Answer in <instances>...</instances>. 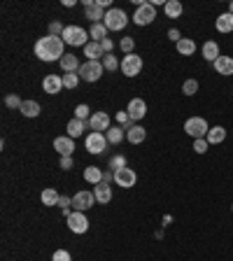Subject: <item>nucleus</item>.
Masks as SVG:
<instances>
[{
	"instance_id": "1",
	"label": "nucleus",
	"mask_w": 233,
	"mask_h": 261,
	"mask_svg": "<svg viewBox=\"0 0 233 261\" xmlns=\"http://www.w3.org/2000/svg\"><path fill=\"white\" fill-rule=\"evenodd\" d=\"M63 49H66V42L59 35H45L35 42V56L45 63H52V61H61L63 59Z\"/></svg>"
},
{
	"instance_id": "2",
	"label": "nucleus",
	"mask_w": 233,
	"mask_h": 261,
	"mask_svg": "<svg viewBox=\"0 0 233 261\" xmlns=\"http://www.w3.org/2000/svg\"><path fill=\"white\" fill-rule=\"evenodd\" d=\"M61 38L70 47H87L89 45V33L82 26H66V31H63Z\"/></svg>"
},
{
	"instance_id": "3",
	"label": "nucleus",
	"mask_w": 233,
	"mask_h": 261,
	"mask_svg": "<svg viewBox=\"0 0 233 261\" xmlns=\"http://www.w3.org/2000/svg\"><path fill=\"white\" fill-rule=\"evenodd\" d=\"M105 73V68H103V61H87V63H82L77 75H80V80L84 82H98Z\"/></svg>"
},
{
	"instance_id": "4",
	"label": "nucleus",
	"mask_w": 233,
	"mask_h": 261,
	"mask_svg": "<svg viewBox=\"0 0 233 261\" xmlns=\"http://www.w3.org/2000/svg\"><path fill=\"white\" fill-rule=\"evenodd\" d=\"M103 24H105L107 31H124L128 24V17L124 10H117V7H112V10H107L105 19H103Z\"/></svg>"
},
{
	"instance_id": "5",
	"label": "nucleus",
	"mask_w": 233,
	"mask_h": 261,
	"mask_svg": "<svg viewBox=\"0 0 233 261\" xmlns=\"http://www.w3.org/2000/svg\"><path fill=\"white\" fill-rule=\"evenodd\" d=\"M184 131L191 135L193 140H200V138L207 135L210 126H207V121L203 119V117H189V119L184 121Z\"/></svg>"
},
{
	"instance_id": "6",
	"label": "nucleus",
	"mask_w": 233,
	"mask_h": 261,
	"mask_svg": "<svg viewBox=\"0 0 233 261\" xmlns=\"http://www.w3.org/2000/svg\"><path fill=\"white\" fill-rule=\"evenodd\" d=\"M107 145H110V142H107L105 133H98V131H91V133L87 135V140H84V147H87L89 154H103Z\"/></svg>"
},
{
	"instance_id": "7",
	"label": "nucleus",
	"mask_w": 233,
	"mask_h": 261,
	"mask_svg": "<svg viewBox=\"0 0 233 261\" xmlns=\"http://www.w3.org/2000/svg\"><path fill=\"white\" fill-rule=\"evenodd\" d=\"M154 19H156V7H154L152 3H142L133 14V21L138 26H149Z\"/></svg>"
},
{
	"instance_id": "8",
	"label": "nucleus",
	"mask_w": 233,
	"mask_h": 261,
	"mask_svg": "<svg viewBox=\"0 0 233 261\" xmlns=\"http://www.w3.org/2000/svg\"><path fill=\"white\" fill-rule=\"evenodd\" d=\"M119 70L126 75V77H135V75H140V70H142V59H140L138 54H126V56L121 59Z\"/></svg>"
},
{
	"instance_id": "9",
	"label": "nucleus",
	"mask_w": 233,
	"mask_h": 261,
	"mask_svg": "<svg viewBox=\"0 0 233 261\" xmlns=\"http://www.w3.org/2000/svg\"><path fill=\"white\" fill-rule=\"evenodd\" d=\"M68 228L73 231V233H77V235H82V233H87L89 231V219H87V214L84 212H70L68 214Z\"/></svg>"
},
{
	"instance_id": "10",
	"label": "nucleus",
	"mask_w": 233,
	"mask_h": 261,
	"mask_svg": "<svg viewBox=\"0 0 233 261\" xmlns=\"http://www.w3.org/2000/svg\"><path fill=\"white\" fill-rule=\"evenodd\" d=\"M96 203V194L93 191H77V194L73 196V210H77V212H87V210H91V205Z\"/></svg>"
},
{
	"instance_id": "11",
	"label": "nucleus",
	"mask_w": 233,
	"mask_h": 261,
	"mask_svg": "<svg viewBox=\"0 0 233 261\" xmlns=\"http://www.w3.org/2000/svg\"><path fill=\"white\" fill-rule=\"evenodd\" d=\"M135 180H138V175H135L133 168H121V170H114V182L124 189H131L135 187Z\"/></svg>"
},
{
	"instance_id": "12",
	"label": "nucleus",
	"mask_w": 233,
	"mask_h": 261,
	"mask_svg": "<svg viewBox=\"0 0 233 261\" xmlns=\"http://www.w3.org/2000/svg\"><path fill=\"white\" fill-rule=\"evenodd\" d=\"M42 89H45V94L56 96L63 89V75H47L42 80Z\"/></svg>"
},
{
	"instance_id": "13",
	"label": "nucleus",
	"mask_w": 233,
	"mask_h": 261,
	"mask_svg": "<svg viewBox=\"0 0 233 261\" xmlns=\"http://www.w3.org/2000/svg\"><path fill=\"white\" fill-rule=\"evenodd\" d=\"M54 149H56L61 156H73V152H75V140L70 138V135H59V138L54 140Z\"/></svg>"
},
{
	"instance_id": "14",
	"label": "nucleus",
	"mask_w": 233,
	"mask_h": 261,
	"mask_svg": "<svg viewBox=\"0 0 233 261\" xmlns=\"http://www.w3.org/2000/svg\"><path fill=\"white\" fill-rule=\"evenodd\" d=\"M128 117L133 121H140V119H145V114H147V103L142 101V98H131V103H128Z\"/></svg>"
},
{
	"instance_id": "15",
	"label": "nucleus",
	"mask_w": 233,
	"mask_h": 261,
	"mask_svg": "<svg viewBox=\"0 0 233 261\" xmlns=\"http://www.w3.org/2000/svg\"><path fill=\"white\" fill-rule=\"evenodd\" d=\"M89 128H91V131H98V133L107 131V128H110V114L107 112H93L91 119H89Z\"/></svg>"
},
{
	"instance_id": "16",
	"label": "nucleus",
	"mask_w": 233,
	"mask_h": 261,
	"mask_svg": "<svg viewBox=\"0 0 233 261\" xmlns=\"http://www.w3.org/2000/svg\"><path fill=\"white\" fill-rule=\"evenodd\" d=\"M89 128V121H84V119H77V117H73V119L68 121V135L70 138H80V135H84V131Z\"/></svg>"
},
{
	"instance_id": "17",
	"label": "nucleus",
	"mask_w": 233,
	"mask_h": 261,
	"mask_svg": "<svg viewBox=\"0 0 233 261\" xmlns=\"http://www.w3.org/2000/svg\"><path fill=\"white\" fill-rule=\"evenodd\" d=\"M93 194H96V201L103 203V205H107V203L112 201V189H110L107 182H98V184L93 187Z\"/></svg>"
},
{
	"instance_id": "18",
	"label": "nucleus",
	"mask_w": 233,
	"mask_h": 261,
	"mask_svg": "<svg viewBox=\"0 0 233 261\" xmlns=\"http://www.w3.org/2000/svg\"><path fill=\"white\" fill-rule=\"evenodd\" d=\"M84 56H87V61H103L105 59L103 45L100 42H89L87 47H84Z\"/></svg>"
},
{
	"instance_id": "19",
	"label": "nucleus",
	"mask_w": 233,
	"mask_h": 261,
	"mask_svg": "<svg viewBox=\"0 0 233 261\" xmlns=\"http://www.w3.org/2000/svg\"><path fill=\"white\" fill-rule=\"evenodd\" d=\"M200 54H203V59L210 61V63H214V61L221 56V54H219V45H217L214 40H207L205 45H203V49H200Z\"/></svg>"
},
{
	"instance_id": "20",
	"label": "nucleus",
	"mask_w": 233,
	"mask_h": 261,
	"mask_svg": "<svg viewBox=\"0 0 233 261\" xmlns=\"http://www.w3.org/2000/svg\"><path fill=\"white\" fill-rule=\"evenodd\" d=\"M214 28H217L219 33H233V14L231 12L219 14L217 21H214Z\"/></svg>"
},
{
	"instance_id": "21",
	"label": "nucleus",
	"mask_w": 233,
	"mask_h": 261,
	"mask_svg": "<svg viewBox=\"0 0 233 261\" xmlns=\"http://www.w3.org/2000/svg\"><path fill=\"white\" fill-rule=\"evenodd\" d=\"M212 66H214V70H217L219 75H224V77L233 75V59H231V56H219Z\"/></svg>"
},
{
	"instance_id": "22",
	"label": "nucleus",
	"mask_w": 233,
	"mask_h": 261,
	"mask_svg": "<svg viewBox=\"0 0 233 261\" xmlns=\"http://www.w3.org/2000/svg\"><path fill=\"white\" fill-rule=\"evenodd\" d=\"M84 14H87V19H91V24H103L107 12L98 5V3H93L91 7H84Z\"/></svg>"
},
{
	"instance_id": "23",
	"label": "nucleus",
	"mask_w": 233,
	"mask_h": 261,
	"mask_svg": "<svg viewBox=\"0 0 233 261\" xmlns=\"http://www.w3.org/2000/svg\"><path fill=\"white\" fill-rule=\"evenodd\" d=\"M59 63H61V68H63V73H77L82 66L75 54H63V59H61Z\"/></svg>"
},
{
	"instance_id": "24",
	"label": "nucleus",
	"mask_w": 233,
	"mask_h": 261,
	"mask_svg": "<svg viewBox=\"0 0 233 261\" xmlns=\"http://www.w3.org/2000/svg\"><path fill=\"white\" fill-rule=\"evenodd\" d=\"M163 12H166L168 19H180L182 12H184V7H182L180 0H168L166 5H163Z\"/></svg>"
},
{
	"instance_id": "25",
	"label": "nucleus",
	"mask_w": 233,
	"mask_h": 261,
	"mask_svg": "<svg viewBox=\"0 0 233 261\" xmlns=\"http://www.w3.org/2000/svg\"><path fill=\"white\" fill-rule=\"evenodd\" d=\"M205 140L210 142V145H219V142H224L226 140V128L224 126H212L210 131H207Z\"/></svg>"
},
{
	"instance_id": "26",
	"label": "nucleus",
	"mask_w": 233,
	"mask_h": 261,
	"mask_svg": "<svg viewBox=\"0 0 233 261\" xmlns=\"http://www.w3.org/2000/svg\"><path fill=\"white\" fill-rule=\"evenodd\" d=\"M145 138H147V131L142 126H138V124H135V126H131L126 131V140L131 142V145H140Z\"/></svg>"
},
{
	"instance_id": "27",
	"label": "nucleus",
	"mask_w": 233,
	"mask_h": 261,
	"mask_svg": "<svg viewBox=\"0 0 233 261\" xmlns=\"http://www.w3.org/2000/svg\"><path fill=\"white\" fill-rule=\"evenodd\" d=\"M105 138H107L110 145H121L124 138H126V131H124L121 126H110L107 128V133H105Z\"/></svg>"
},
{
	"instance_id": "28",
	"label": "nucleus",
	"mask_w": 233,
	"mask_h": 261,
	"mask_svg": "<svg viewBox=\"0 0 233 261\" xmlns=\"http://www.w3.org/2000/svg\"><path fill=\"white\" fill-rule=\"evenodd\" d=\"M19 112L24 114V117H28V119H35V117H40V103L38 101H24Z\"/></svg>"
},
{
	"instance_id": "29",
	"label": "nucleus",
	"mask_w": 233,
	"mask_h": 261,
	"mask_svg": "<svg viewBox=\"0 0 233 261\" xmlns=\"http://www.w3.org/2000/svg\"><path fill=\"white\" fill-rule=\"evenodd\" d=\"M40 198H42V205H49V208H52V205H59V201H61L59 191H56L54 187H47L40 194Z\"/></svg>"
},
{
	"instance_id": "30",
	"label": "nucleus",
	"mask_w": 233,
	"mask_h": 261,
	"mask_svg": "<svg viewBox=\"0 0 233 261\" xmlns=\"http://www.w3.org/2000/svg\"><path fill=\"white\" fill-rule=\"evenodd\" d=\"M175 47H177V52H180L182 56H193V52H196V42H193L191 38H182Z\"/></svg>"
},
{
	"instance_id": "31",
	"label": "nucleus",
	"mask_w": 233,
	"mask_h": 261,
	"mask_svg": "<svg viewBox=\"0 0 233 261\" xmlns=\"http://www.w3.org/2000/svg\"><path fill=\"white\" fill-rule=\"evenodd\" d=\"M89 38H93V42H103L107 38V28L105 24H91L89 28Z\"/></svg>"
},
{
	"instance_id": "32",
	"label": "nucleus",
	"mask_w": 233,
	"mask_h": 261,
	"mask_svg": "<svg viewBox=\"0 0 233 261\" xmlns=\"http://www.w3.org/2000/svg\"><path fill=\"white\" fill-rule=\"evenodd\" d=\"M84 180L91 182L93 187H96L98 182H103V170H100V168H96V166L84 168Z\"/></svg>"
},
{
	"instance_id": "33",
	"label": "nucleus",
	"mask_w": 233,
	"mask_h": 261,
	"mask_svg": "<svg viewBox=\"0 0 233 261\" xmlns=\"http://www.w3.org/2000/svg\"><path fill=\"white\" fill-rule=\"evenodd\" d=\"M103 68H105L107 73H114V70H119L121 63L117 61V56H112V54H105V59H103Z\"/></svg>"
},
{
	"instance_id": "34",
	"label": "nucleus",
	"mask_w": 233,
	"mask_h": 261,
	"mask_svg": "<svg viewBox=\"0 0 233 261\" xmlns=\"http://www.w3.org/2000/svg\"><path fill=\"white\" fill-rule=\"evenodd\" d=\"M80 84V75L77 73H63V87L66 89H75Z\"/></svg>"
},
{
	"instance_id": "35",
	"label": "nucleus",
	"mask_w": 233,
	"mask_h": 261,
	"mask_svg": "<svg viewBox=\"0 0 233 261\" xmlns=\"http://www.w3.org/2000/svg\"><path fill=\"white\" fill-rule=\"evenodd\" d=\"M196 91H198V82L196 80H186L184 84H182V94L184 96H193Z\"/></svg>"
},
{
	"instance_id": "36",
	"label": "nucleus",
	"mask_w": 233,
	"mask_h": 261,
	"mask_svg": "<svg viewBox=\"0 0 233 261\" xmlns=\"http://www.w3.org/2000/svg\"><path fill=\"white\" fill-rule=\"evenodd\" d=\"M117 121H119V124H121V128L126 126V131H128V128H131V126H135V121L131 119V117H128V112H126V110H124V112H117Z\"/></svg>"
},
{
	"instance_id": "37",
	"label": "nucleus",
	"mask_w": 233,
	"mask_h": 261,
	"mask_svg": "<svg viewBox=\"0 0 233 261\" xmlns=\"http://www.w3.org/2000/svg\"><path fill=\"white\" fill-rule=\"evenodd\" d=\"M110 168H112V170H121V168H126V159H124L121 154H114L112 159H110Z\"/></svg>"
},
{
	"instance_id": "38",
	"label": "nucleus",
	"mask_w": 233,
	"mask_h": 261,
	"mask_svg": "<svg viewBox=\"0 0 233 261\" xmlns=\"http://www.w3.org/2000/svg\"><path fill=\"white\" fill-rule=\"evenodd\" d=\"M91 110H89V105H77L75 107V117H77V119H84V121H89L91 119Z\"/></svg>"
},
{
	"instance_id": "39",
	"label": "nucleus",
	"mask_w": 233,
	"mask_h": 261,
	"mask_svg": "<svg viewBox=\"0 0 233 261\" xmlns=\"http://www.w3.org/2000/svg\"><path fill=\"white\" fill-rule=\"evenodd\" d=\"M119 47H121V52L124 54H133V47H135V42H133V38H121V42H119Z\"/></svg>"
},
{
	"instance_id": "40",
	"label": "nucleus",
	"mask_w": 233,
	"mask_h": 261,
	"mask_svg": "<svg viewBox=\"0 0 233 261\" xmlns=\"http://www.w3.org/2000/svg\"><path fill=\"white\" fill-rule=\"evenodd\" d=\"M207 147H210V142H207L205 138H200V140H193V152H196V154H205Z\"/></svg>"
},
{
	"instance_id": "41",
	"label": "nucleus",
	"mask_w": 233,
	"mask_h": 261,
	"mask_svg": "<svg viewBox=\"0 0 233 261\" xmlns=\"http://www.w3.org/2000/svg\"><path fill=\"white\" fill-rule=\"evenodd\" d=\"M5 105H7V107H17V110H21L24 101H21V98H19V96H17V94H10V96H7V98H5Z\"/></svg>"
},
{
	"instance_id": "42",
	"label": "nucleus",
	"mask_w": 233,
	"mask_h": 261,
	"mask_svg": "<svg viewBox=\"0 0 233 261\" xmlns=\"http://www.w3.org/2000/svg\"><path fill=\"white\" fill-rule=\"evenodd\" d=\"M52 261H73V256H70L68 249H56L52 254Z\"/></svg>"
},
{
	"instance_id": "43",
	"label": "nucleus",
	"mask_w": 233,
	"mask_h": 261,
	"mask_svg": "<svg viewBox=\"0 0 233 261\" xmlns=\"http://www.w3.org/2000/svg\"><path fill=\"white\" fill-rule=\"evenodd\" d=\"M63 31H66V26H63V24H61V21H52V24H49V35H63Z\"/></svg>"
},
{
	"instance_id": "44",
	"label": "nucleus",
	"mask_w": 233,
	"mask_h": 261,
	"mask_svg": "<svg viewBox=\"0 0 233 261\" xmlns=\"http://www.w3.org/2000/svg\"><path fill=\"white\" fill-rule=\"evenodd\" d=\"M63 170H73V156H61V163H59Z\"/></svg>"
},
{
	"instance_id": "45",
	"label": "nucleus",
	"mask_w": 233,
	"mask_h": 261,
	"mask_svg": "<svg viewBox=\"0 0 233 261\" xmlns=\"http://www.w3.org/2000/svg\"><path fill=\"white\" fill-rule=\"evenodd\" d=\"M168 38H170V40H173L175 45H177V42L182 40V35H180V31H177V28H170V31H168Z\"/></svg>"
},
{
	"instance_id": "46",
	"label": "nucleus",
	"mask_w": 233,
	"mask_h": 261,
	"mask_svg": "<svg viewBox=\"0 0 233 261\" xmlns=\"http://www.w3.org/2000/svg\"><path fill=\"white\" fill-rule=\"evenodd\" d=\"M100 45H103V52H105V54H112V49H114V42L110 40V38H105V40L100 42Z\"/></svg>"
},
{
	"instance_id": "47",
	"label": "nucleus",
	"mask_w": 233,
	"mask_h": 261,
	"mask_svg": "<svg viewBox=\"0 0 233 261\" xmlns=\"http://www.w3.org/2000/svg\"><path fill=\"white\" fill-rule=\"evenodd\" d=\"M103 182H107V184L114 182V170H105V173H103Z\"/></svg>"
},
{
	"instance_id": "48",
	"label": "nucleus",
	"mask_w": 233,
	"mask_h": 261,
	"mask_svg": "<svg viewBox=\"0 0 233 261\" xmlns=\"http://www.w3.org/2000/svg\"><path fill=\"white\" fill-rule=\"evenodd\" d=\"M75 3L77 0H63V7H75Z\"/></svg>"
},
{
	"instance_id": "49",
	"label": "nucleus",
	"mask_w": 233,
	"mask_h": 261,
	"mask_svg": "<svg viewBox=\"0 0 233 261\" xmlns=\"http://www.w3.org/2000/svg\"><path fill=\"white\" fill-rule=\"evenodd\" d=\"M228 12H231V14H233V3H231V7H228Z\"/></svg>"
},
{
	"instance_id": "50",
	"label": "nucleus",
	"mask_w": 233,
	"mask_h": 261,
	"mask_svg": "<svg viewBox=\"0 0 233 261\" xmlns=\"http://www.w3.org/2000/svg\"><path fill=\"white\" fill-rule=\"evenodd\" d=\"M231 212H233V205H231Z\"/></svg>"
}]
</instances>
